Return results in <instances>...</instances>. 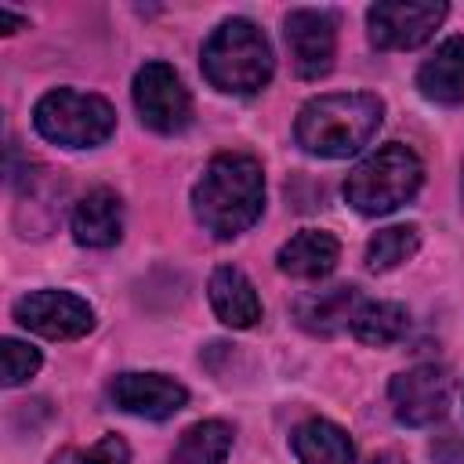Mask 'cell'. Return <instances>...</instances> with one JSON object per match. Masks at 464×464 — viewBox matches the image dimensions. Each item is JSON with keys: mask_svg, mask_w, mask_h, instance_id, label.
<instances>
[{"mask_svg": "<svg viewBox=\"0 0 464 464\" xmlns=\"http://www.w3.org/2000/svg\"><path fill=\"white\" fill-rule=\"evenodd\" d=\"M446 18V4H406V0H381L366 11L370 44L381 51H410L420 47L439 22Z\"/></svg>", "mask_w": 464, "mask_h": 464, "instance_id": "cell-8", "label": "cell"}, {"mask_svg": "<svg viewBox=\"0 0 464 464\" xmlns=\"http://www.w3.org/2000/svg\"><path fill=\"white\" fill-rule=\"evenodd\" d=\"M0 355H4V384L14 388V384H25L36 370H40V352L25 341H14V337H4L0 344Z\"/></svg>", "mask_w": 464, "mask_h": 464, "instance_id": "cell-22", "label": "cell"}, {"mask_svg": "<svg viewBox=\"0 0 464 464\" xmlns=\"http://www.w3.org/2000/svg\"><path fill=\"white\" fill-rule=\"evenodd\" d=\"M228 450H232V428L225 420H199L181 435L167 464H225Z\"/></svg>", "mask_w": 464, "mask_h": 464, "instance_id": "cell-18", "label": "cell"}, {"mask_svg": "<svg viewBox=\"0 0 464 464\" xmlns=\"http://www.w3.org/2000/svg\"><path fill=\"white\" fill-rule=\"evenodd\" d=\"M420 181H424L420 156L410 145L392 141V145L377 149L373 156H366L359 167H352V174L344 178V199L359 214L377 218V214H392L406 199H413Z\"/></svg>", "mask_w": 464, "mask_h": 464, "instance_id": "cell-4", "label": "cell"}, {"mask_svg": "<svg viewBox=\"0 0 464 464\" xmlns=\"http://www.w3.org/2000/svg\"><path fill=\"white\" fill-rule=\"evenodd\" d=\"M417 87L439 105L464 102V36H446L435 54L417 69Z\"/></svg>", "mask_w": 464, "mask_h": 464, "instance_id": "cell-16", "label": "cell"}, {"mask_svg": "<svg viewBox=\"0 0 464 464\" xmlns=\"http://www.w3.org/2000/svg\"><path fill=\"white\" fill-rule=\"evenodd\" d=\"M25 25V18H18V14H11L7 7H0V29L4 33H14V29H22Z\"/></svg>", "mask_w": 464, "mask_h": 464, "instance_id": "cell-23", "label": "cell"}, {"mask_svg": "<svg viewBox=\"0 0 464 464\" xmlns=\"http://www.w3.org/2000/svg\"><path fill=\"white\" fill-rule=\"evenodd\" d=\"M14 319L47 341H76L94 326L91 304L69 290H33L18 297Z\"/></svg>", "mask_w": 464, "mask_h": 464, "instance_id": "cell-7", "label": "cell"}, {"mask_svg": "<svg viewBox=\"0 0 464 464\" xmlns=\"http://www.w3.org/2000/svg\"><path fill=\"white\" fill-rule=\"evenodd\" d=\"M36 130L65 149H94L112 138L116 112L102 94H83L72 87L47 91L33 109Z\"/></svg>", "mask_w": 464, "mask_h": 464, "instance_id": "cell-5", "label": "cell"}, {"mask_svg": "<svg viewBox=\"0 0 464 464\" xmlns=\"http://www.w3.org/2000/svg\"><path fill=\"white\" fill-rule=\"evenodd\" d=\"M123 236V203L112 188H91L72 210V239L80 246H112Z\"/></svg>", "mask_w": 464, "mask_h": 464, "instance_id": "cell-14", "label": "cell"}, {"mask_svg": "<svg viewBox=\"0 0 464 464\" xmlns=\"http://www.w3.org/2000/svg\"><path fill=\"white\" fill-rule=\"evenodd\" d=\"M207 294H210L214 315L232 330H246V326H254L261 319V301H257L254 283L232 265L214 268V276L207 283Z\"/></svg>", "mask_w": 464, "mask_h": 464, "instance_id": "cell-15", "label": "cell"}, {"mask_svg": "<svg viewBox=\"0 0 464 464\" xmlns=\"http://www.w3.org/2000/svg\"><path fill=\"white\" fill-rule=\"evenodd\" d=\"M134 109L145 127L160 134H178L192 120V98L181 76L167 62H145L134 76Z\"/></svg>", "mask_w": 464, "mask_h": 464, "instance_id": "cell-6", "label": "cell"}, {"mask_svg": "<svg viewBox=\"0 0 464 464\" xmlns=\"http://www.w3.org/2000/svg\"><path fill=\"white\" fill-rule=\"evenodd\" d=\"M196 221L214 239H232L246 232L265 210V170L246 152H221L207 163L192 188Z\"/></svg>", "mask_w": 464, "mask_h": 464, "instance_id": "cell-1", "label": "cell"}, {"mask_svg": "<svg viewBox=\"0 0 464 464\" xmlns=\"http://www.w3.org/2000/svg\"><path fill=\"white\" fill-rule=\"evenodd\" d=\"M359 290L355 286H326V290H308L294 301V319L301 330L330 337L344 326H352L355 312H359Z\"/></svg>", "mask_w": 464, "mask_h": 464, "instance_id": "cell-12", "label": "cell"}, {"mask_svg": "<svg viewBox=\"0 0 464 464\" xmlns=\"http://www.w3.org/2000/svg\"><path fill=\"white\" fill-rule=\"evenodd\" d=\"M366 464H406V460H402L395 450H381V453H373Z\"/></svg>", "mask_w": 464, "mask_h": 464, "instance_id": "cell-24", "label": "cell"}, {"mask_svg": "<svg viewBox=\"0 0 464 464\" xmlns=\"http://www.w3.org/2000/svg\"><path fill=\"white\" fill-rule=\"evenodd\" d=\"M341 257V243L334 232H323V228H301L297 236H290L279 254H276V265L279 272L294 276V279H323L334 272Z\"/></svg>", "mask_w": 464, "mask_h": 464, "instance_id": "cell-13", "label": "cell"}, {"mask_svg": "<svg viewBox=\"0 0 464 464\" xmlns=\"http://www.w3.org/2000/svg\"><path fill=\"white\" fill-rule=\"evenodd\" d=\"M406 330H410V312L395 301H366V304H359V312L352 319V334L373 348L395 344Z\"/></svg>", "mask_w": 464, "mask_h": 464, "instance_id": "cell-19", "label": "cell"}, {"mask_svg": "<svg viewBox=\"0 0 464 464\" xmlns=\"http://www.w3.org/2000/svg\"><path fill=\"white\" fill-rule=\"evenodd\" d=\"M420 246V228L417 225H392L381 228L370 243H366V268L370 272H388L395 265H402L406 257H413Z\"/></svg>", "mask_w": 464, "mask_h": 464, "instance_id": "cell-20", "label": "cell"}, {"mask_svg": "<svg viewBox=\"0 0 464 464\" xmlns=\"http://www.w3.org/2000/svg\"><path fill=\"white\" fill-rule=\"evenodd\" d=\"M51 464H130V450H127V442L120 435H102L87 450H80V446L58 450L51 457Z\"/></svg>", "mask_w": 464, "mask_h": 464, "instance_id": "cell-21", "label": "cell"}, {"mask_svg": "<svg viewBox=\"0 0 464 464\" xmlns=\"http://www.w3.org/2000/svg\"><path fill=\"white\" fill-rule=\"evenodd\" d=\"M272 69V47L250 18L221 22L203 44V76L225 94H257Z\"/></svg>", "mask_w": 464, "mask_h": 464, "instance_id": "cell-3", "label": "cell"}, {"mask_svg": "<svg viewBox=\"0 0 464 464\" xmlns=\"http://www.w3.org/2000/svg\"><path fill=\"white\" fill-rule=\"evenodd\" d=\"M283 36L290 47V62L294 72L301 80H319L334 69V54H337V22L326 11H290L283 22Z\"/></svg>", "mask_w": 464, "mask_h": 464, "instance_id": "cell-10", "label": "cell"}, {"mask_svg": "<svg viewBox=\"0 0 464 464\" xmlns=\"http://www.w3.org/2000/svg\"><path fill=\"white\" fill-rule=\"evenodd\" d=\"M109 395L123 413H134L145 420H167L188 402V392L163 373H120Z\"/></svg>", "mask_w": 464, "mask_h": 464, "instance_id": "cell-11", "label": "cell"}, {"mask_svg": "<svg viewBox=\"0 0 464 464\" xmlns=\"http://www.w3.org/2000/svg\"><path fill=\"white\" fill-rule=\"evenodd\" d=\"M381 116H384V105L377 94H366V91L319 94L301 105L294 138L312 156L341 160L359 152L373 138V130L381 127Z\"/></svg>", "mask_w": 464, "mask_h": 464, "instance_id": "cell-2", "label": "cell"}, {"mask_svg": "<svg viewBox=\"0 0 464 464\" xmlns=\"http://www.w3.org/2000/svg\"><path fill=\"white\" fill-rule=\"evenodd\" d=\"M294 453L301 464H355V446L334 420L312 417L294 431Z\"/></svg>", "mask_w": 464, "mask_h": 464, "instance_id": "cell-17", "label": "cell"}, {"mask_svg": "<svg viewBox=\"0 0 464 464\" xmlns=\"http://www.w3.org/2000/svg\"><path fill=\"white\" fill-rule=\"evenodd\" d=\"M388 399L402 424H410V428L435 424L450 406V373H446V366L417 362L392 377Z\"/></svg>", "mask_w": 464, "mask_h": 464, "instance_id": "cell-9", "label": "cell"}]
</instances>
